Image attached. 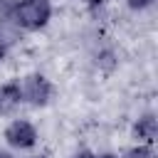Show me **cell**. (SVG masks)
Segmentation results:
<instances>
[{
	"mask_svg": "<svg viewBox=\"0 0 158 158\" xmlns=\"http://www.w3.org/2000/svg\"><path fill=\"white\" fill-rule=\"evenodd\" d=\"M49 20H52L49 0H17L12 7V17H10V22H15L20 30H27V32H37L47 27Z\"/></svg>",
	"mask_w": 158,
	"mask_h": 158,
	"instance_id": "6da1fadb",
	"label": "cell"
},
{
	"mask_svg": "<svg viewBox=\"0 0 158 158\" xmlns=\"http://www.w3.org/2000/svg\"><path fill=\"white\" fill-rule=\"evenodd\" d=\"M20 91H22V104L30 106H47L54 96V86L44 74H27L20 81Z\"/></svg>",
	"mask_w": 158,
	"mask_h": 158,
	"instance_id": "7a4b0ae2",
	"label": "cell"
},
{
	"mask_svg": "<svg viewBox=\"0 0 158 158\" xmlns=\"http://www.w3.org/2000/svg\"><path fill=\"white\" fill-rule=\"evenodd\" d=\"M2 138H5V143H7L10 148L30 151V148L37 143V128H35L27 118H15V121L7 123Z\"/></svg>",
	"mask_w": 158,
	"mask_h": 158,
	"instance_id": "3957f363",
	"label": "cell"
},
{
	"mask_svg": "<svg viewBox=\"0 0 158 158\" xmlns=\"http://www.w3.org/2000/svg\"><path fill=\"white\" fill-rule=\"evenodd\" d=\"M22 104V91H20V79L0 84V116L12 114Z\"/></svg>",
	"mask_w": 158,
	"mask_h": 158,
	"instance_id": "277c9868",
	"label": "cell"
},
{
	"mask_svg": "<svg viewBox=\"0 0 158 158\" xmlns=\"http://www.w3.org/2000/svg\"><path fill=\"white\" fill-rule=\"evenodd\" d=\"M133 138L138 143H148V146L156 143V138H158V121H156L153 114H143L133 123Z\"/></svg>",
	"mask_w": 158,
	"mask_h": 158,
	"instance_id": "5b68a950",
	"label": "cell"
},
{
	"mask_svg": "<svg viewBox=\"0 0 158 158\" xmlns=\"http://www.w3.org/2000/svg\"><path fill=\"white\" fill-rule=\"evenodd\" d=\"M121 158H156V153H153V146H148V143H138V146L128 148Z\"/></svg>",
	"mask_w": 158,
	"mask_h": 158,
	"instance_id": "8992f818",
	"label": "cell"
},
{
	"mask_svg": "<svg viewBox=\"0 0 158 158\" xmlns=\"http://www.w3.org/2000/svg\"><path fill=\"white\" fill-rule=\"evenodd\" d=\"M15 2H17V0H0V20H5V22H10V17H12V7H15Z\"/></svg>",
	"mask_w": 158,
	"mask_h": 158,
	"instance_id": "52a82bcc",
	"label": "cell"
},
{
	"mask_svg": "<svg viewBox=\"0 0 158 158\" xmlns=\"http://www.w3.org/2000/svg\"><path fill=\"white\" fill-rule=\"evenodd\" d=\"M131 10H146L148 5H153V0H126Z\"/></svg>",
	"mask_w": 158,
	"mask_h": 158,
	"instance_id": "ba28073f",
	"label": "cell"
},
{
	"mask_svg": "<svg viewBox=\"0 0 158 158\" xmlns=\"http://www.w3.org/2000/svg\"><path fill=\"white\" fill-rule=\"evenodd\" d=\"M96 153H91V151H79V153H74L72 158H94Z\"/></svg>",
	"mask_w": 158,
	"mask_h": 158,
	"instance_id": "9c48e42d",
	"label": "cell"
},
{
	"mask_svg": "<svg viewBox=\"0 0 158 158\" xmlns=\"http://www.w3.org/2000/svg\"><path fill=\"white\" fill-rule=\"evenodd\" d=\"M5 59V42H2V37H0V62Z\"/></svg>",
	"mask_w": 158,
	"mask_h": 158,
	"instance_id": "30bf717a",
	"label": "cell"
},
{
	"mask_svg": "<svg viewBox=\"0 0 158 158\" xmlns=\"http://www.w3.org/2000/svg\"><path fill=\"white\" fill-rule=\"evenodd\" d=\"M86 2H89V5H91V7H99V5H101V2H104V0H86Z\"/></svg>",
	"mask_w": 158,
	"mask_h": 158,
	"instance_id": "8fae6325",
	"label": "cell"
},
{
	"mask_svg": "<svg viewBox=\"0 0 158 158\" xmlns=\"http://www.w3.org/2000/svg\"><path fill=\"white\" fill-rule=\"evenodd\" d=\"M94 158H118V156H114V153H101V156H94Z\"/></svg>",
	"mask_w": 158,
	"mask_h": 158,
	"instance_id": "7c38bea8",
	"label": "cell"
},
{
	"mask_svg": "<svg viewBox=\"0 0 158 158\" xmlns=\"http://www.w3.org/2000/svg\"><path fill=\"white\" fill-rule=\"evenodd\" d=\"M0 158H12V153H7V151H0Z\"/></svg>",
	"mask_w": 158,
	"mask_h": 158,
	"instance_id": "4fadbf2b",
	"label": "cell"
},
{
	"mask_svg": "<svg viewBox=\"0 0 158 158\" xmlns=\"http://www.w3.org/2000/svg\"><path fill=\"white\" fill-rule=\"evenodd\" d=\"M35 158H40V156H35Z\"/></svg>",
	"mask_w": 158,
	"mask_h": 158,
	"instance_id": "5bb4252c",
	"label": "cell"
}]
</instances>
